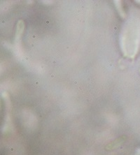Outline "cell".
Returning a JSON list of instances; mask_svg holds the SVG:
<instances>
[{"label": "cell", "mask_w": 140, "mask_h": 155, "mask_svg": "<svg viewBox=\"0 0 140 155\" xmlns=\"http://www.w3.org/2000/svg\"><path fill=\"white\" fill-rule=\"evenodd\" d=\"M124 140H125V138L124 137H120L118 139H116L115 141L112 142L111 143H110L107 146V150H113L114 147H116L117 146H118L119 145H121L122 143Z\"/></svg>", "instance_id": "1"}]
</instances>
